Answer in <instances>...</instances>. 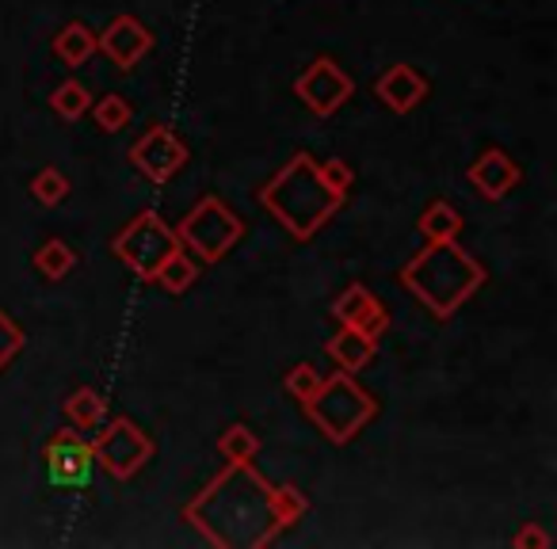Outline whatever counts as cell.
<instances>
[{
	"label": "cell",
	"mask_w": 557,
	"mask_h": 549,
	"mask_svg": "<svg viewBox=\"0 0 557 549\" xmlns=\"http://www.w3.org/2000/svg\"><path fill=\"white\" fill-rule=\"evenodd\" d=\"M401 283L424 302L428 313L447 321L481 290L485 267L458 240H428L424 252L401 267Z\"/></svg>",
	"instance_id": "obj_2"
},
{
	"label": "cell",
	"mask_w": 557,
	"mask_h": 549,
	"mask_svg": "<svg viewBox=\"0 0 557 549\" xmlns=\"http://www.w3.org/2000/svg\"><path fill=\"white\" fill-rule=\"evenodd\" d=\"M199 279V267L191 263V255L184 252V248H176V252L169 255V260L157 267V279L153 283H161L169 295H184L191 283Z\"/></svg>",
	"instance_id": "obj_19"
},
{
	"label": "cell",
	"mask_w": 557,
	"mask_h": 549,
	"mask_svg": "<svg viewBox=\"0 0 557 549\" xmlns=\"http://www.w3.org/2000/svg\"><path fill=\"white\" fill-rule=\"evenodd\" d=\"M240 233H245L240 217L233 214L222 199H214V195H207V199L195 202L191 214L176 225L180 245H187L199 260H207V263L222 260V255L240 240Z\"/></svg>",
	"instance_id": "obj_5"
},
{
	"label": "cell",
	"mask_w": 557,
	"mask_h": 549,
	"mask_svg": "<svg viewBox=\"0 0 557 549\" xmlns=\"http://www.w3.org/2000/svg\"><path fill=\"white\" fill-rule=\"evenodd\" d=\"M92 118H96V126H100L103 134H119L123 126H131L134 108L119 92H108V96H100V103L92 108Z\"/></svg>",
	"instance_id": "obj_22"
},
{
	"label": "cell",
	"mask_w": 557,
	"mask_h": 549,
	"mask_svg": "<svg viewBox=\"0 0 557 549\" xmlns=\"http://www.w3.org/2000/svg\"><path fill=\"white\" fill-rule=\"evenodd\" d=\"M65 416L77 427H100V420L108 416V401H103L96 389L81 386L73 397H65Z\"/></svg>",
	"instance_id": "obj_21"
},
{
	"label": "cell",
	"mask_w": 557,
	"mask_h": 549,
	"mask_svg": "<svg viewBox=\"0 0 557 549\" xmlns=\"http://www.w3.org/2000/svg\"><path fill=\"white\" fill-rule=\"evenodd\" d=\"M318 172H321V179H325L329 191H336V195H341V199H344V195H348L351 179H356V172H351L344 161H325V164H318Z\"/></svg>",
	"instance_id": "obj_28"
},
{
	"label": "cell",
	"mask_w": 557,
	"mask_h": 549,
	"mask_svg": "<svg viewBox=\"0 0 557 549\" xmlns=\"http://www.w3.org/2000/svg\"><path fill=\"white\" fill-rule=\"evenodd\" d=\"M54 54L65 65H85L96 54V32L88 24H70L54 35Z\"/></svg>",
	"instance_id": "obj_16"
},
{
	"label": "cell",
	"mask_w": 557,
	"mask_h": 549,
	"mask_svg": "<svg viewBox=\"0 0 557 549\" xmlns=\"http://www.w3.org/2000/svg\"><path fill=\"white\" fill-rule=\"evenodd\" d=\"M470 184L478 187L485 199H504V195L519 184V164L511 161L504 149H485V153L473 161Z\"/></svg>",
	"instance_id": "obj_14"
},
{
	"label": "cell",
	"mask_w": 557,
	"mask_h": 549,
	"mask_svg": "<svg viewBox=\"0 0 557 549\" xmlns=\"http://www.w3.org/2000/svg\"><path fill=\"white\" fill-rule=\"evenodd\" d=\"M321 371L313 363H298L295 371L287 374V394L290 397H298V401H306V397H313L318 394V386H321Z\"/></svg>",
	"instance_id": "obj_27"
},
{
	"label": "cell",
	"mask_w": 557,
	"mask_h": 549,
	"mask_svg": "<svg viewBox=\"0 0 557 549\" xmlns=\"http://www.w3.org/2000/svg\"><path fill=\"white\" fill-rule=\"evenodd\" d=\"M42 462H47L50 477L58 485H81L88 477V470H92V447L81 442L73 432H58L42 450Z\"/></svg>",
	"instance_id": "obj_12"
},
{
	"label": "cell",
	"mask_w": 557,
	"mask_h": 549,
	"mask_svg": "<svg viewBox=\"0 0 557 549\" xmlns=\"http://www.w3.org/2000/svg\"><path fill=\"white\" fill-rule=\"evenodd\" d=\"M333 317L348 328H359V333L371 336V340H379V336L389 328V310L363 287V283H351V287L336 298Z\"/></svg>",
	"instance_id": "obj_11"
},
{
	"label": "cell",
	"mask_w": 557,
	"mask_h": 549,
	"mask_svg": "<svg viewBox=\"0 0 557 549\" xmlns=\"http://www.w3.org/2000/svg\"><path fill=\"white\" fill-rule=\"evenodd\" d=\"M32 195L42 207H58V202H65V195H70V179L58 169H42L39 176L32 179Z\"/></svg>",
	"instance_id": "obj_25"
},
{
	"label": "cell",
	"mask_w": 557,
	"mask_h": 549,
	"mask_svg": "<svg viewBox=\"0 0 557 549\" xmlns=\"http://www.w3.org/2000/svg\"><path fill=\"white\" fill-rule=\"evenodd\" d=\"M50 108L62 118H81L92 108V96H88V88L81 85V80H65V85H58L54 96H50Z\"/></svg>",
	"instance_id": "obj_23"
},
{
	"label": "cell",
	"mask_w": 557,
	"mask_h": 549,
	"mask_svg": "<svg viewBox=\"0 0 557 549\" xmlns=\"http://www.w3.org/2000/svg\"><path fill=\"white\" fill-rule=\"evenodd\" d=\"M511 546H516V549H546L549 546V534L546 531H539V526H534V523H527L523 526V531H519L516 534V541H511Z\"/></svg>",
	"instance_id": "obj_29"
},
{
	"label": "cell",
	"mask_w": 557,
	"mask_h": 549,
	"mask_svg": "<svg viewBox=\"0 0 557 549\" xmlns=\"http://www.w3.org/2000/svg\"><path fill=\"white\" fill-rule=\"evenodd\" d=\"M351 92H356V85H351V77L333 62V58H318V62L295 80V96L321 118L336 115V111L351 100Z\"/></svg>",
	"instance_id": "obj_9"
},
{
	"label": "cell",
	"mask_w": 557,
	"mask_h": 549,
	"mask_svg": "<svg viewBox=\"0 0 557 549\" xmlns=\"http://www.w3.org/2000/svg\"><path fill=\"white\" fill-rule=\"evenodd\" d=\"M96 50H103L119 70H134V65L153 50V35H149V27L141 24V20L115 16L108 24V32L96 35Z\"/></svg>",
	"instance_id": "obj_10"
},
{
	"label": "cell",
	"mask_w": 557,
	"mask_h": 549,
	"mask_svg": "<svg viewBox=\"0 0 557 549\" xmlns=\"http://www.w3.org/2000/svg\"><path fill=\"white\" fill-rule=\"evenodd\" d=\"M302 409L329 442H351L374 416H379L374 397L344 371L321 382L318 394L302 401Z\"/></svg>",
	"instance_id": "obj_4"
},
{
	"label": "cell",
	"mask_w": 557,
	"mask_h": 549,
	"mask_svg": "<svg viewBox=\"0 0 557 549\" xmlns=\"http://www.w3.org/2000/svg\"><path fill=\"white\" fill-rule=\"evenodd\" d=\"M374 344H379V340L363 336L359 328L344 325L341 333H336L333 340L325 344V351H329V359H333V363L341 366L344 374H356V371H363V366L374 359Z\"/></svg>",
	"instance_id": "obj_15"
},
{
	"label": "cell",
	"mask_w": 557,
	"mask_h": 549,
	"mask_svg": "<svg viewBox=\"0 0 557 549\" xmlns=\"http://www.w3.org/2000/svg\"><path fill=\"white\" fill-rule=\"evenodd\" d=\"M260 202L271 217L295 240H310L313 233H321L329 225V217L341 210V195L329 191L325 179L318 172V161L310 153L290 157V164L283 172L263 184Z\"/></svg>",
	"instance_id": "obj_3"
},
{
	"label": "cell",
	"mask_w": 557,
	"mask_h": 549,
	"mask_svg": "<svg viewBox=\"0 0 557 549\" xmlns=\"http://www.w3.org/2000/svg\"><path fill=\"white\" fill-rule=\"evenodd\" d=\"M20 351H24V328L9 313H0V371H9V363Z\"/></svg>",
	"instance_id": "obj_26"
},
{
	"label": "cell",
	"mask_w": 557,
	"mask_h": 549,
	"mask_svg": "<svg viewBox=\"0 0 557 549\" xmlns=\"http://www.w3.org/2000/svg\"><path fill=\"white\" fill-rule=\"evenodd\" d=\"M111 248H115V255L134 271V275H138V279L153 283L157 267L176 252L180 240H176V229H169L153 210H141V214L134 217L123 233H119Z\"/></svg>",
	"instance_id": "obj_6"
},
{
	"label": "cell",
	"mask_w": 557,
	"mask_h": 549,
	"mask_svg": "<svg viewBox=\"0 0 557 549\" xmlns=\"http://www.w3.org/2000/svg\"><path fill=\"white\" fill-rule=\"evenodd\" d=\"M420 233H424L428 240H458V233H462V214L443 199L432 202V207L420 214Z\"/></svg>",
	"instance_id": "obj_18"
},
{
	"label": "cell",
	"mask_w": 557,
	"mask_h": 549,
	"mask_svg": "<svg viewBox=\"0 0 557 549\" xmlns=\"http://www.w3.org/2000/svg\"><path fill=\"white\" fill-rule=\"evenodd\" d=\"M92 458H100V465L115 481H131L134 473L153 458V439H149L134 420H126V416L111 420V424L103 427L100 439H96Z\"/></svg>",
	"instance_id": "obj_7"
},
{
	"label": "cell",
	"mask_w": 557,
	"mask_h": 549,
	"mask_svg": "<svg viewBox=\"0 0 557 549\" xmlns=\"http://www.w3.org/2000/svg\"><path fill=\"white\" fill-rule=\"evenodd\" d=\"M77 267V252H73L65 240H58V237H50L47 245L35 252V271H39L42 279H50V283H62V279H70V271Z\"/></svg>",
	"instance_id": "obj_17"
},
{
	"label": "cell",
	"mask_w": 557,
	"mask_h": 549,
	"mask_svg": "<svg viewBox=\"0 0 557 549\" xmlns=\"http://www.w3.org/2000/svg\"><path fill=\"white\" fill-rule=\"evenodd\" d=\"M374 92H379V100L386 103L389 111L405 115V111H412L428 96V80L420 77L412 65L397 62V65H389V70L382 73L379 85H374Z\"/></svg>",
	"instance_id": "obj_13"
},
{
	"label": "cell",
	"mask_w": 557,
	"mask_h": 549,
	"mask_svg": "<svg viewBox=\"0 0 557 549\" xmlns=\"http://www.w3.org/2000/svg\"><path fill=\"white\" fill-rule=\"evenodd\" d=\"M218 450H222V458L230 465H252L256 454H260V439H256L245 424H233V427H225V432H222Z\"/></svg>",
	"instance_id": "obj_20"
},
{
	"label": "cell",
	"mask_w": 557,
	"mask_h": 549,
	"mask_svg": "<svg viewBox=\"0 0 557 549\" xmlns=\"http://www.w3.org/2000/svg\"><path fill=\"white\" fill-rule=\"evenodd\" d=\"M271 508H275V519H278V526H290V523H298V519L306 515V496L298 492L295 485H283V488H271Z\"/></svg>",
	"instance_id": "obj_24"
},
{
	"label": "cell",
	"mask_w": 557,
	"mask_h": 549,
	"mask_svg": "<svg viewBox=\"0 0 557 549\" xmlns=\"http://www.w3.org/2000/svg\"><path fill=\"white\" fill-rule=\"evenodd\" d=\"M187 157L191 153H187V146L176 138L172 126H149L131 149V164L157 187L169 184V179L187 164Z\"/></svg>",
	"instance_id": "obj_8"
},
{
	"label": "cell",
	"mask_w": 557,
	"mask_h": 549,
	"mask_svg": "<svg viewBox=\"0 0 557 549\" xmlns=\"http://www.w3.org/2000/svg\"><path fill=\"white\" fill-rule=\"evenodd\" d=\"M184 519L195 523L214 546L260 549L283 531L271 508V485L252 465H225L199 496L184 508Z\"/></svg>",
	"instance_id": "obj_1"
}]
</instances>
